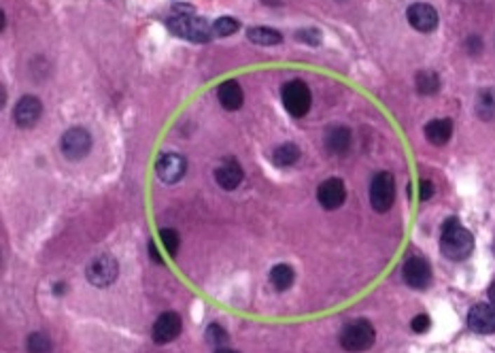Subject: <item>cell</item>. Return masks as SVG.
<instances>
[{
	"label": "cell",
	"mask_w": 495,
	"mask_h": 353,
	"mask_svg": "<svg viewBox=\"0 0 495 353\" xmlns=\"http://www.w3.org/2000/svg\"><path fill=\"white\" fill-rule=\"evenodd\" d=\"M294 279H296V274H294L292 266H287V264H276V266L270 270V284H272L274 290H278V292L290 290L292 284H294Z\"/></svg>",
	"instance_id": "cell-19"
},
{
	"label": "cell",
	"mask_w": 495,
	"mask_h": 353,
	"mask_svg": "<svg viewBox=\"0 0 495 353\" xmlns=\"http://www.w3.org/2000/svg\"><path fill=\"white\" fill-rule=\"evenodd\" d=\"M416 90L419 94L432 96L440 90V77L434 73V70H421L416 73Z\"/></svg>",
	"instance_id": "cell-21"
},
{
	"label": "cell",
	"mask_w": 495,
	"mask_h": 353,
	"mask_svg": "<svg viewBox=\"0 0 495 353\" xmlns=\"http://www.w3.org/2000/svg\"><path fill=\"white\" fill-rule=\"evenodd\" d=\"M215 353H238V351H234V349H228V347H219Z\"/></svg>",
	"instance_id": "cell-32"
},
{
	"label": "cell",
	"mask_w": 495,
	"mask_h": 353,
	"mask_svg": "<svg viewBox=\"0 0 495 353\" xmlns=\"http://www.w3.org/2000/svg\"><path fill=\"white\" fill-rule=\"evenodd\" d=\"M240 28V22L234 18H219L217 22H213V32L217 36H230Z\"/></svg>",
	"instance_id": "cell-24"
},
{
	"label": "cell",
	"mask_w": 495,
	"mask_h": 353,
	"mask_svg": "<svg viewBox=\"0 0 495 353\" xmlns=\"http://www.w3.org/2000/svg\"><path fill=\"white\" fill-rule=\"evenodd\" d=\"M434 196V185L432 181H421L419 183V198L421 200H430Z\"/></svg>",
	"instance_id": "cell-29"
},
{
	"label": "cell",
	"mask_w": 495,
	"mask_h": 353,
	"mask_svg": "<svg viewBox=\"0 0 495 353\" xmlns=\"http://www.w3.org/2000/svg\"><path fill=\"white\" fill-rule=\"evenodd\" d=\"M243 166L234 160V158H226L217 168H215V181L224 187V189H236L243 183Z\"/></svg>",
	"instance_id": "cell-15"
},
{
	"label": "cell",
	"mask_w": 495,
	"mask_h": 353,
	"mask_svg": "<svg viewBox=\"0 0 495 353\" xmlns=\"http://www.w3.org/2000/svg\"><path fill=\"white\" fill-rule=\"evenodd\" d=\"M43 113V105L36 96H24L18 100L15 105V111H13V117H15V124L20 128H32L39 117Z\"/></svg>",
	"instance_id": "cell-14"
},
{
	"label": "cell",
	"mask_w": 495,
	"mask_h": 353,
	"mask_svg": "<svg viewBox=\"0 0 495 353\" xmlns=\"http://www.w3.org/2000/svg\"><path fill=\"white\" fill-rule=\"evenodd\" d=\"M149 253L154 255V260H156L158 264H162V258H160V253H158V249H156V245H154L151 241H149Z\"/></svg>",
	"instance_id": "cell-30"
},
{
	"label": "cell",
	"mask_w": 495,
	"mask_h": 353,
	"mask_svg": "<svg viewBox=\"0 0 495 353\" xmlns=\"http://www.w3.org/2000/svg\"><path fill=\"white\" fill-rule=\"evenodd\" d=\"M272 160L276 166H292L300 160V147L296 143H285L274 149Z\"/></svg>",
	"instance_id": "cell-20"
},
{
	"label": "cell",
	"mask_w": 495,
	"mask_h": 353,
	"mask_svg": "<svg viewBox=\"0 0 495 353\" xmlns=\"http://www.w3.org/2000/svg\"><path fill=\"white\" fill-rule=\"evenodd\" d=\"M247 39H249L251 43H255V45H278V43L283 41L280 32H276V30H272V28H262V26L249 28Z\"/></svg>",
	"instance_id": "cell-22"
},
{
	"label": "cell",
	"mask_w": 495,
	"mask_h": 353,
	"mask_svg": "<svg viewBox=\"0 0 495 353\" xmlns=\"http://www.w3.org/2000/svg\"><path fill=\"white\" fill-rule=\"evenodd\" d=\"M181 328H183V324H181L179 313L168 311V313H162V315L158 317V321L154 324L151 334H154V340H156V342L166 345V342L175 340V338L181 334Z\"/></svg>",
	"instance_id": "cell-12"
},
{
	"label": "cell",
	"mask_w": 495,
	"mask_h": 353,
	"mask_svg": "<svg viewBox=\"0 0 495 353\" xmlns=\"http://www.w3.org/2000/svg\"><path fill=\"white\" fill-rule=\"evenodd\" d=\"M280 98H283V105H285V109L294 117L306 115L308 109H311V102H313L308 86L304 81H300V79H292V81H287L285 86H283Z\"/></svg>",
	"instance_id": "cell-4"
},
{
	"label": "cell",
	"mask_w": 495,
	"mask_h": 353,
	"mask_svg": "<svg viewBox=\"0 0 495 353\" xmlns=\"http://www.w3.org/2000/svg\"><path fill=\"white\" fill-rule=\"evenodd\" d=\"M408 24L419 32H434L438 28V13L428 3H414L406 11Z\"/></svg>",
	"instance_id": "cell-9"
},
{
	"label": "cell",
	"mask_w": 495,
	"mask_h": 353,
	"mask_svg": "<svg viewBox=\"0 0 495 353\" xmlns=\"http://www.w3.org/2000/svg\"><path fill=\"white\" fill-rule=\"evenodd\" d=\"M402 274L406 286H410L412 290H426L432 284V266L423 258H408L404 262Z\"/></svg>",
	"instance_id": "cell-8"
},
{
	"label": "cell",
	"mask_w": 495,
	"mask_h": 353,
	"mask_svg": "<svg viewBox=\"0 0 495 353\" xmlns=\"http://www.w3.org/2000/svg\"><path fill=\"white\" fill-rule=\"evenodd\" d=\"M217 98H219L222 107L228 109V111H238V109L243 107V100H245L243 88H240V84L234 81V79H228V81H224V84L217 88Z\"/></svg>",
	"instance_id": "cell-16"
},
{
	"label": "cell",
	"mask_w": 495,
	"mask_h": 353,
	"mask_svg": "<svg viewBox=\"0 0 495 353\" xmlns=\"http://www.w3.org/2000/svg\"><path fill=\"white\" fill-rule=\"evenodd\" d=\"M206 340L210 345H215V347H226L228 342V334L222 326L213 324V326H208V332H206Z\"/></svg>",
	"instance_id": "cell-27"
},
{
	"label": "cell",
	"mask_w": 495,
	"mask_h": 353,
	"mask_svg": "<svg viewBox=\"0 0 495 353\" xmlns=\"http://www.w3.org/2000/svg\"><path fill=\"white\" fill-rule=\"evenodd\" d=\"M344 198H346V187H344V183H342L340 179H336V177L323 181V183L317 187V200H319V204H321L323 208H327V211H334V208L342 206Z\"/></svg>",
	"instance_id": "cell-11"
},
{
	"label": "cell",
	"mask_w": 495,
	"mask_h": 353,
	"mask_svg": "<svg viewBox=\"0 0 495 353\" xmlns=\"http://www.w3.org/2000/svg\"><path fill=\"white\" fill-rule=\"evenodd\" d=\"M86 274H88V281H90L92 286H96V288H109V286H113L115 281H117L119 264H117V260L111 258V255H100V258H96V260L90 262Z\"/></svg>",
	"instance_id": "cell-7"
},
{
	"label": "cell",
	"mask_w": 495,
	"mask_h": 353,
	"mask_svg": "<svg viewBox=\"0 0 495 353\" xmlns=\"http://www.w3.org/2000/svg\"><path fill=\"white\" fill-rule=\"evenodd\" d=\"M410 326H412V330H414V332H419V334H421V332H428V330H430L432 319H430L426 313H421V315H416V317L412 319V324H410Z\"/></svg>",
	"instance_id": "cell-28"
},
{
	"label": "cell",
	"mask_w": 495,
	"mask_h": 353,
	"mask_svg": "<svg viewBox=\"0 0 495 353\" xmlns=\"http://www.w3.org/2000/svg\"><path fill=\"white\" fill-rule=\"evenodd\" d=\"M166 26L172 34L191 43H208L215 34L213 24H208L204 18H198L194 13H172L166 20Z\"/></svg>",
	"instance_id": "cell-1"
},
{
	"label": "cell",
	"mask_w": 495,
	"mask_h": 353,
	"mask_svg": "<svg viewBox=\"0 0 495 353\" xmlns=\"http://www.w3.org/2000/svg\"><path fill=\"white\" fill-rule=\"evenodd\" d=\"M440 249L442 253L453 260V262H459V260H466L472 249H474V239L472 234L459 224V220L451 218L447 220V224L442 226V239H440Z\"/></svg>",
	"instance_id": "cell-2"
},
{
	"label": "cell",
	"mask_w": 495,
	"mask_h": 353,
	"mask_svg": "<svg viewBox=\"0 0 495 353\" xmlns=\"http://www.w3.org/2000/svg\"><path fill=\"white\" fill-rule=\"evenodd\" d=\"M470 330L478 334H493L495 332V307L493 305H474L468 313Z\"/></svg>",
	"instance_id": "cell-13"
},
{
	"label": "cell",
	"mask_w": 495,
	"mask_h": 353,
	"mask_svg": "<svg viewBox=\"0 0 495 353\" xmlns=\"http://www.w3.org/2000/svg\"><path fill=\"white\" fill-rule=\"evenodd\" d=\"M160 239H162V243H164V249H166V253L168 255H177V251H179V245H181V241H179V234L175 232V230H162L160 232Z\"/></svg>",
	"instance_id": "cell-26"
},
{
	"label": "cell",
	"mask_w": 495,
	"mask_h": 353,
	"mask_svg": "<svg viewBox=\"0 0 495 353\" xmlns=\"http://www.w3.org/2000/svg\"><path fill=\"white\" fill-rule=\"evenodd\" d=\"M487 294H489V300H491V305L495 307V281H493V284L489 286V292H487Z\"/></svg>",
	"instance_id": "cell-31"
},
{
	"label": "cell",
	"mask_w": 495,
	"mask_h": 353,
	"mask_svg": "<svg viewBox=\"0 0 495 353\" xmlns=\"http://www.w3.org/2000/svg\"><path fill=\"white\" fill-rule=\"evenodd\" d=\"M325 147L330 149V154H344L351 147V130L346 126H332L325 132Z\"/></svg>",
	"instance_id": "cell-17"
},
{
	"label": "cell",
	"mask_w": 495,
	"mask_h": 353,
	"mask_svg": "<svg viewBox=\"0 0 495 353\" xmlns=\"http://www.w3.org/2000/svg\"><path fill=\"white\" fill-rule=\"evenodd\" d=\"M476 113L482 119H495V90H482L476 98Z\"/></svg>",
	"instance_id": "cell-23"
},
{
	"label": "cell",
	"mask_w": 495,
	"mask_h": 353,
	"mask_svg": "<svg viewBox=\"0 0 495 353\" xmlns=\"http://www.w3.org/2000/svg\"><path fill=\"white\" fill-rule=\"evenodd\" d=\"M185 171H187V162H185V158L179 156V154H162L160 160H158V164H156V173H158V177H160L164 183H177V181H181L183 175H185Z\"/></svg>",
	"instance_id": "cell-10"
},
{
	"label": "cell",
	"mask_w": 495,
	"mask_h": 353,
	"mask_svg": "<svg viewBox=\"0 0 495 353\" xmlns=\"http://www.w3.org/2000/svg\"><path fill=\"white\" fill-rule=\"evenodd\" d=\"M395 200V181L391 173H379L370 183V204L377 213H387Z\"/></svg>",
	"instance_id": "cell-5"
},
{
	"label": "cell",
	"mask_w": 495,
	"mask_h": 353,
	"mask_svg": "<svg viewBox=\"0 0 495 353\" xmlns=\"http://www.w3.org/2000/svg\"><path fill=\"white\" fill-rule=\"evenodd\" d=\"M60 149L68 160H81L90 154L92 149V136L86 128H70L64 132L62 140H60Z\"/></svg>",
	"instance_id": "cell-6"
},
{
	"label": "cell",
	"mask_w": 495,
	"mask_h": 353,
	"mask_svg": "<svg viewBox=\"0 0 495 353\" xmlns=\"http://www.w3.org/2000/svg\"><path fill=\"white\" fill-rule=\"evenodd\" d=\"M426 136L432 145H445L453 136V121L451 119H432L426 126Z\"/></svg>",
	"instance_id": "cell-18"
},
{
	"label": "cell",
	"mask_w": 495,
	"mask_h": 353,
	"mask_svg": "<svg viewBox=\"0 0 495 353\" xmlns=\"http://www.w3.org/2000/svg\"><path fill=\"white\" fill-rule=\"evenodd\" d=\"M28 353H51V340L45 334L34 332L28 338Z\"/></svg>",
	"instance_id": "cell-25"
},
{
	"label": "cell",
	"mask_w": 495,
	"mask_h": 353,
	"mask_svg": "<svg viewBox=\"0 0 495 353\" xmlns=\"http://www.w3.org/2000/svg\"><path fill=\"white\" fill-rule=\"evenodd\" d=\"M374 340H377V332H374V326L368 319L348 321L342 328V334H340L342 349L351 351V353H360V351L370 349L374 345Z\"/></svg>",
	"instance_id": "cell-3"
}]
</instances>
